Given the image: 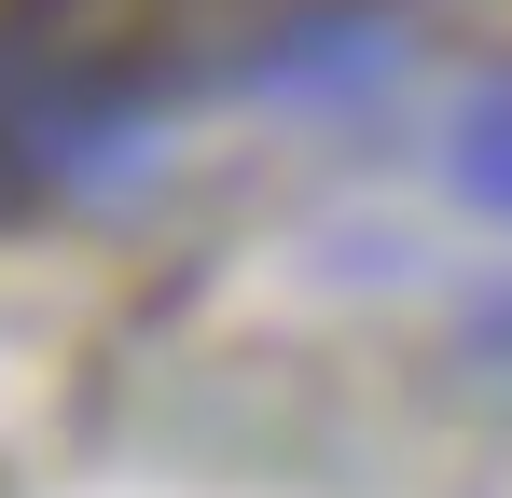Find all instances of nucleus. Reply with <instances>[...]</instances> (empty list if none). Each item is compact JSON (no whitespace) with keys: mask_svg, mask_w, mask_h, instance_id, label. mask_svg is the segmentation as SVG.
Segmentation results:
<instances>
[{"mask_svg":"<svg viewBox=\"0 0 512 498\" xmlns=\"http://www.w3.org/2000/svg\"><path fill=\"white\" fill-rule=\"evenodd\" d=\"M402 56V14H374V0H346V14H305L291 42H277V83H319V97H360V83Z\"/></svg>","mask_w":512,"mask_h":498,"instance_id":"nucleus-1","label":"nucleus"},{"mask_svg":"<svg viewBox=\"0 0 512 498\" xmlns=\"http://www.w3.org/2000/svg\"><path fill=\"white\" fill-rule=\"evenodd\" d=\"M443 180H457L471 208H512V83H499V97H471V111L443 125Z\"/></svg>","mask_w":512,"mask_h":498,"instance_id":"nucleus-2","label":"nucleus"},{"mask_svg":"<svg viewBox=\"0 0 512 498\" xmlns=\"http://www.w3.org/2000/svg\"><path fill=\"white\" fill-rule=\"evenodd\" d=\"M471 332H485V360H512V291H499V305H485Z\"/></svg>","mask_w":512,"mask_h":498,"instance_id":"nucleus-3","label":"nucleus"}]
</instances>
